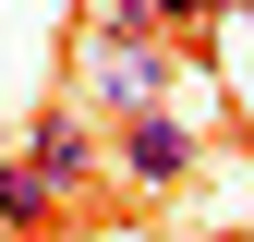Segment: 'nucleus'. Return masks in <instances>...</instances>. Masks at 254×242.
Here are the masks:
<instances>
[{"mask_svg":"<svg viewBox=\"0 0 254 242\" xmlns=\"http://www.w3.org/2000/svg\"><path fill=\"white\" fill-rule=\"evenodd\" d=\"M194 158H206V145H194V121H182V109L121 121V145H109V170L133 182V194H170V182H194Z\"/></svg>","mask_w":254,"mask_h":242,"instance_id":"obj_1","label":"nucleus"},{"mask_svg":"<svg viewBox=\"0 0 254 242\" xmlns=\"http://www.w3.org/2000/svg\"><path fill=\"white\" fill-rule=\"evenodd\" d=\"M170 73H182V49H157V37H97V97H109L121 121L170 109Z\"/></svg>","mask_w":254,"mask_h":242,"instance_id":"obj_2","label":"nucleus"},{"mask_svg":"<svg viewBox=\"0 0 254 242\" xmlns=\"http://www.w3.org/2000/svg\"><path fill=\"white\" fill-rule=\"evenodd\" d=\"M24 170H37V182H49V194H61V206H73V194H85V182H97V170H109V145H97V133H85V121H73V109H49V121H37V158H24Z\"/></svg>","mask_w":254,"mask_h":242,"instance_id":"obj_3","label":"nucleus"},{"mask_svg":"<svg viewBox=\"0 0 254 242\" xmlns=\"http://www.w3.org/2000/svg\"><path fill=\"white\" fill-rule=\"evenodd\" d=\"M0 230H12V242H49V230H61V194H49L24 158H0Z\"/></svg>","mask_w":254,"mask_h":242,"instance_id":"obj_4","label":"nucleus"},{"mask_svg":"<svg viewBox=\"0 0 254 242\" xmlns=\"http://www.w3.org/2000/svg\"><path fill=\"white\" fill-rule=\"evenodd\" d=\"M194 12H218V0H194Z\"/></svg>","mask_w":254,"mask_h":242,"instance_id":"obj_5","label":"nucleus"},{"mask_svg":"<svg viewBox=\"0 0 254 242\" xmlns=\"http://www.w3.org/2000/svg\"><path fill=\"white\" fill-rule=\"evenodd\" d=\"M0 242H12V230H0Z\"/></svg>","mask_w":254,"mask_h":242,"instance_id":"obj_6","label":"nucleus"}]
</instances>
